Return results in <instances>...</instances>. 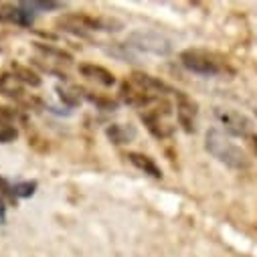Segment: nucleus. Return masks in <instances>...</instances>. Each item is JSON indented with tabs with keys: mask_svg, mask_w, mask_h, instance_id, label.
I'll return each instance as SVG.
<instances>
[{
	"mask_svg": "<svg viewBox=\"0 0 257 257\" xmlns=\"http://www.w3.org/2000/svg\"><path fill=\"white\" fill-rule=\"evenodd\" d=\"M79 73L103 87H111L115 83V75L111 71H107L105 67L101 65H95V63H83V65H79Z\"/></svg>",
	"mask_w": 257,
	"mask_h": 257,
	"instance_id": "nucleus-10",
	"label": "nucleus"
},
{
	"mask_svg": "<svg viewBox=\"0 0 257 257\" xmlns=\"http://www.w3.org/2000/svg\"><path fill=\"white\" fill-rule=\"evenodd\" d=\"M140 117L146 125V130L158 138V140H164V138H170L174 134V121H172V105L162 97L158 101H154L152 105L140 109Z\"/></svg>",
	"mask_w": 257,
	"mask_h": 257,
	"instance_id": "nucleus-5",
	"label": "nucleus"
},
{
	"mask_svg": "<svg viewBox=\"0 0 257 257\" xmlns=\"http://www.w3.org/2000/svg\"><path fill=\"white\" fill-rule=\"evenodd\" d=\"M174 111H176L178 125H182V130L186 134H192L197 130V117H199L197 103L188 95H184L182 91H176V109Z\"/></svg>",
	"mask_w": 257,
	"mask_h": 257,
	"instance_id": "nucleus-7",
	"label": "nucleus"
},
{
	"mask_svg": "<svg viewBox=\"0 0 257 257\" xmlns=\"http://www.w3.org/2000/svg\"><path fill=\"white\" fill-rule=\"evenodd\" d=\"M55 27L61 31L71 33V35H81L85 37L87 33H115L123 29V23L111 17H91L85 13H69L61 15L55 21Z\"/></svg>",
	"mask_w": 257,
	"mask_h": 257,
	"instance_id": "nucleus-3",
	"label": "nucleus"
},
{
	"mask_svg": "<svg viewBox=\"0 0 257 257\" xmlns=\"http://www.w3.org/2000/svg\"><path fill=\"white\" fill-rule=\"evenodd\" d=\"M205 150L217 158L221 164L233 168V170H245L249 168V156L245 150H241L225 132H221L219 127H211L205 136Z\"/></svg>",
	"mask_w": 257,
	"mask_h": 257,
	"instance_id": "nucleus-2",
	"label": "nucleus"
},
{
	"mask_svg": "<svg viewBox=\"0 0 257 257\" xmlns=\"http://www.w3.org/2000/svg\"><path fill=\"white\" fill-rule=\"evenodd\" d=\"M105 136H107L113 144H117V146L130 144V142L136 138V127L123 125V123H111L107 130H105Z\"/></svg>",
	"mask_w": 257,
	"mask_h": 257,
	"instance_id": "nucleus-12",
	"label": "nucleus"
},
{
	"mask_svg": "<svg viewBox=\"0 0 257 257\" xmlns=\"http://www.w3.org/2000/svg\"><path fill=\"white\" fill-rule=\"evenodd\" d=\"M0 93L7 95L9 99L17 101V103H31L33 97H29V93L25 91V83L13 73H5L0 77Z\"/></svg>",
	"mask_w": 257,
	"mask_h": 257,
	"instance_id": "nucleus-8",
	"label": "nucleus"
},
{
	"mask_svg": "<svg viewBox=\"0 0 257 257\" xmlns=\"http://www.w3.org/2000/svg\"><path fill=\"white\" fill-rule=\"evenodd\" d=\"M19 136L17 123H15V113L0 107V144H11Z\"/></svg>",
	"mask_w": 257,
	"mask_h": 257,
	"instance_id": "nucleus-11",
	"label": "nucleus"
},
{
	"mask_svg": "<svg viewBox=\"0 0 257 257\" xmlns=\"http://www.w3.org/2000/svg\"><path fill=\"white\" fill-rule=\"evenodd\" d=\"M25 85H33V87H39L41 85V79H39V75L37 73H33V71H29V69H25V67H17V73H15Z\"/></svg>",
	"mask_w": 257,
	"mask_h": 257,
	"instance_id": "nucleus-16",
	"label": "nucleus"
},
{
	"mask_svg": "<svg viewBox=\"0 0 257 257\" xmlns=\"http://www.w3.org/2000/svg\"><path fill=\"white\" fill-rule=\"evenodd\" d=\"M180 63L182 67L195 75H203V77H217V75H225V73H233V69L229 67V63L213 53V51H205V49H186L180 53Z\"/></svg>",
	"mask_w": 257,
	"mask_h": 257,
	"instance_id": "nucleus-4",
	"label": "nucleus"
},
{
	"mask_svg": "<svg viewBox=\"0 0 257 257\" xmlns=\"http://www.w3.org/2000/svg\"><path fill=\"white\" fill-rule=\"evenodd\" d=\"M27 5H29L35 13H37V11H61L63 7H65L63 3H53V0H29Z\"/></svg>",
	"mask_w": 257,
	"mask_h": 257,
	"instance_id": "nucleus-15",
	"label": "nucleus"
},
{
	"mask_svg": "<svg viewBox=\"0 0 257 257\" xmlns=\"http://www.w3.org/2000/svg\"><path fill=\"white\" fill-rule=\"evenodd\" d=\"M215 117L217 121L223 125V130L231 136H239V138H249L251 136V119L235 109H227V107H217L215 109Z\"/></svg>",
	"mask_w": 257,
	"mask_h": 257,
	"instance_id": "nucleus-6",
	"label": "nucleus"
},
{
	"mask_svg": "<svg viewBox=\"0 0 257 257\" xmlns=\"http://www.w3.org/2000/svg\"><path fill=\"white\" fill-rule=\"evenodd\" d=\"M13 192H15V199H29L37 192V180L15 182L13 184Z\"/></svg>",
	"mask_w": 257,
	"mask_h": 257,
	"instance_id": "nucleus-14",
	"label": "nucleus"
},
{
	"mask_svg": "<svg viewBox=\"0 0 257 257\" xmlns=\"http://www.w3.org/2000/svg\"><path fill=\"white\" fill-rule=\"evenodd\" d=\"M125 158L132 162V166H136L140 172H144V174H148V176H152V178H156V180H160L164 174H162V168L156 164V160L154 158H150L148 154H142V152H127L125 154Z\"/></svg>",
	"mask_w": 257,
	"mask_h": 257,
	"instance_id": "nucleus-9",
	"label": "nucleus"
},
{
	"mask_svg": "<svg viewBox=\"0 0 257 257\" xmlns=\"http://www.w3.org/2000/svg\"><path fill=\"white\" fill-rule=\"evenodd\" d=\"M0 197H3L5 201H17L15 199V192H13V184L9 180H5L3 176H0Z\"/></svg>",
	"mask_w": 257,
	"mask_h": 257,
	"instance_id": "nucleus-17",
	"label": "nucleus"
},
{
	"mask_svg": "<svg viewBox=\"0 0 257 257\" xmlns=\"http://www.w3.org/2000/svg\"><path fill=\"white\" fill-rule=\"evenodd\" d=\"M7 223V201L0 197V225Z\"/></svg>",
	"mask_w": 257,
	"mask_h": 257,
	"instance_id": "nucleus-18",
	"label": "nucleus"
},
{
	"mask_svg": "<svg viewBox=\"0 0 257 257\" xmlns=\"http://www.w3.org/2000/svg\"><path fill=\"white\" fill-rule=\"evenodd\" d=\"M57 91H59L61 101H65L69 107H73V105H79V103H81L83 93H79V91H81L79 87H61V85H57Z\"/></svg>",
	"mask_w": 257,
	"mask_h": 257,
	"instance_id": "nucleus-13",
	"label": "nucleus"
},
{
	"mask_svg": "<svg viewBox=\"0 0 257 257\" xmlns=\"http://www.w3.org/2000/svg\"><path fill=\"white\" fill-rule=\"evenodd\" d=\"M249 140L253 142V148H255V152H257V136H255V134H251V136H249Z\"/></svg>",
	"mask_w": 257,
	"mask_h": 257,
	"instance_id": "nucleus-19",
	"label": "nucleus"
},
{
	"mask_svg": "<svg viewBox=\"0 0 257 257\" xmlns=\"http://www.w3.org/2000/svg\"><path fill=\"white\" fill-rule=\"evenodd\" d=\"M166 93H176V91L164 81L146 73H134L119 85V99L138 109L152 105L154 101L162 99Z\"/></svg>",
	"mask_w": 257,
	"mask_h": 257,
	"instance_id": "nucleus-1",
	"label": "nucleus"
}]
</instances>
